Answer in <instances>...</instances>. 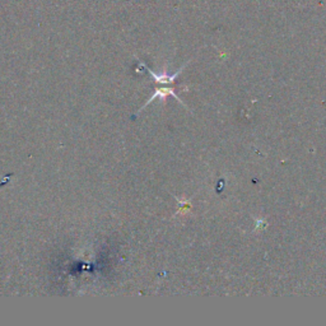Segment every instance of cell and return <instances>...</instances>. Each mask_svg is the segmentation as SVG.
<instances>
[{
	"instance_id": "1",
	"label": "cell",
	"mask_w": 326,
	"mask_h": 326,
	"mask_svg": "<svg viewBox=\"0 0 326 326\" xmlns=\"http://www.w3.org/2000/svg\"><path fill=\"white\" fill-rule=\"evenodd\" d=\"M142 65H143L144 69H147V72L149 73V74L152 75L153 78H154L155 83H158V84H172L175 82V79H176V78L181 74V72H182V69L185 68V65H186V64H185V65L181 66L180 70H178V72H176V73H175V74H172V75H170V74H168V73H166V72L159 73V74H157V73H154V72H153V70H150V69L148 68V66H147L146 64H142Z\"/></svg>"
},
{
	"instance_id": "2",
	"label": "cell",
	"mask_w": 326,
	"mask_h": 326,
	"mask_svg": "<svg viewBox=\"0 0 326 326\" xmlns=\"http://www.w3.org/2000/svg\"><path fill=\"white\" fill-rule=\"evenodd\" d=\"M168 94H171V96H174L175 98H176V100L181 103V105H183L182 100H181L180 97H178V94H177L176 92H175L174 88H157V89H155V93L153 94L152 97H150L149 100L147 101V103L143 106V107H142V109H140V111H142V110H143V109H146L147 106L149 105V103H152V101L155 100V98H159V100H163V98H165L166 96H168ZM183 106H185V105H183Z\"/></svg>"
}]
</instances>
